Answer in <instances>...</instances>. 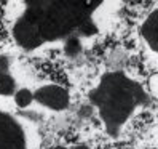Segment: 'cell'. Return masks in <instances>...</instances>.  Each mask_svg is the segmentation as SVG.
I'll return each mask as SVG.
<instances>
[{"label":"cell","mask_w":158,"mask_h":149,"mask_svg":"<svg viewBox=\"0 0 158 149\" xmlns=\"http://www.w3.org/2000/svg\"><path fill=\"white\" fill-rule=\"evenodd\" d=\"M15 93V80L11 76H8L5 72H0V95L8 96Z\"/></svg>","instance_id":"cell-3"},{"label":"cell","mask_w":158,"mask_h":149,"mask_svg":"<svg viewBox=\"0 0 158 149\" xmlns=\"http://www.w3.org/2000/svg\"><path fill=\"white\" fill-rule=\"evenodd\" d=\"M34 98L39 101V103L48 106L51 109H56V111L64 109L69 103L67 93L59 87H45V88L37 91L34 95Z\"/></svg>","instance_id":"cell-2"},{"label":"cell","mask_w":158,"mask_h":149,"mask_svg":"<svg viewBox=\"0 0 158 149\" xmlns=\"http://www.w3.org/2000/svg\"><path fill=\"white\" fill-rule=\"evenodd\" d=\"M73 149H88L86 146H77V147H73Z\"/></svg>","instance_id":"cell-6"},{"label":"cell","mask_w":158,"mask_h":149,"mask_svg":"<svg viewBox=\"0 0 158 149\" xmlns=\"http://www.w3.org/2000/svg\"><path fill=\"white\" fill-rule=\"evenodd\" d=\"M24 139L21 127L10 116L0 112V149H23Z\"/></svg>","instance_id":"cell-1"},{"label":"cell","mask_w":158,"mask_h":149,"mask_svg":"<svg viewBox=\"0 0 158 149\" xmlns=\"http://www.w3.org/2000/svg\"><path fill=\"white\" fill-rule=\"evenodd\" d=\"M15 101L19 107H27L34 101V93L31 90H27V88H23L15 95Z\"/></svg>","instance_id":"cell-4"},{"label":"cell","mask_w":158,"mask_h":149,"mask_svg":"<svg viewBox=\"0 0 158 149\" xmlns=\"http://www.w3.org/2000/svg\"><path fill=\"white\" fill-rule=\"evenodd\" d=\"M67 48H72V45L69 43V46H67ZM73 48H78V45H77V42H73Z\"/></svg>","instance_id":"cell-5"},{"label":"cell","mask_w":158,"mask_h":149,"mask_svg":"<svg viewBox=\"0 0 158 149\" xmlns=\"http://www.w3.org/2000/svg\"><path fill=\"white\" fill-rule=\"evenodd\" d=\"M107 149H120L118 146H110V147H107Z\"/></svg>","instance_id":"cell-7"}]
</instances>
